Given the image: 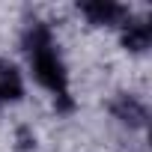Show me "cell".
<instances>
[{
    "mask_svg": "<svg viewBox=\"0 0 152 152\" xmlns=\"http://www.w3.org/2000/svg\"><path fill=\"white\" fill-rule=\"evenodd\" d=\"M24 51L30 57V66H33V75L36 81L54 93L57 99V107L60 110H72V99H69V75H66V66L54 48V39H51V30L42 24V21H30V27L24 30Z\"/></svg>",
    "mask_w": 152,
    "mask_h": 152,
    "instance_id": "obj_1",
    "label": "cell"
},
{
    "mask_svg": "<svg viewBox=\"0 0 152 152\" xmlns=\"http://www.w3.org/2000/svg\"><path fill=\"white\" fill-rule=\"evenodd\" d=\"M78 9L93 24H119L125 18V6L113 3V0H87V3H78Z\"/></svg>",
    "mask_w": 152,
    "mask_h": 152,
    "instance_id": "obj_2",
    "label": "cell"
},
{
    "mask_svg": "<svg viewBox=\"0 0 152 152\" xmlns=\"http://www.w3.org/2000/svg\"><path fill=\"white\" fill-rule=\"evenodd\" d=\"M113 116L122 119L125 125H134V128H143L146 125V107L134 99V96H116L113 104H110Z\"/></svg>",
    "mask_w": 152,
    "mask_h": 152,
    "instance_id": "obj_3",
    "label": "cell"
},
{
    "mask_svg": "<svg viewBox=\"0 0 152 152\" xmlns=\"http://www.w3.org/2000/svg\"><path fill=\"white\" fill-rule=\"evenodd\" d=\"M21 96H24L21 72H18L9 60H0V104H6V102H18Z\"/></svg>",
    "mask_w": 152,
    "mask_h": 152,
    "instance_id": "obj_4",
    "label": "cell"
},
{
    "mask_svg": "<svg viewBox=\"0 0 152 152\" xmlns=\"http://www.w3.org/2000/svg\"><path fill=\"white\" fill-rule=\"evenodd\" d=\"M149 42H152V30H149V24H146L143 18L125 21V30H122V45H125L128 51L140 54V51H146V48H149Z\"/></svg>",
    "mask_w": 152,
    "mask_h": 152,
    "instance_id": "obj_5",
    "label": "cell"
}]
</instances>
